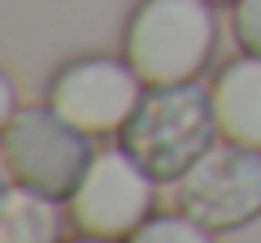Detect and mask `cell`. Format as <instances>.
I'll use <instances>...</instances> for the list:
<instances>
[{
	"label": "cell",
	"instance_id": "1",
	"mask_svg": "<svg viewBox=\"0 0 261 243\" xmlns=\"http://www.w3.org/2000/svg\"><path fill=\"white\" fill-rule=\"evenodd\" d=\"M214 92L200 83L148 87L140 109L118 131V143L140 161L157 183H178L205 152L218 148Z\"/></svg>",
	"mask_w": 261,
	"mask_h": 243
},
{
	"label": "cell",
	"instance_id": "2",
	"mask_svg": "<svg viewBox=\"0 0 261 243\" xmlns=\"http://www.w3.org/2000/svg\"><path fill=\"white\" fill-rule=\"evenodd\" d=\"M218 52L214 0H140L122 31V56L148 87L196 83Z\"/></svg>",
	"mask_w": 261,
	"mask_h": 243
},
{
	"label": "cell",
	"instance_id": "3",
	"mask_svg": "<svg viewBox=\"0 0 261 243\" xmlns=\"http://www.w3.org/2000/svg\"><path fill=\"white\" fill-rule=\"evenodd\" d=\"M0 157H5L9 183L53 200H70L74 187L83 183L96 148L92 135L79 131L74 122H65L53 104H27L5 122Z\"/></svg>",
	"mask_w": 261,
	"mask_h": 243
},
{
	"label": "cell",
	"instance_id": "4",
	"mask_svg": "<svg viewBox=\"0 0 261 243\" xmlns=\"http://www.w3.org/2000/svg\"><path fill=\"white\" fill-rule=\"evenodd\" d=\"M152 204H157V178L118 143L92 157L83 183L70 196V222L83 234L126 243L152 217Z\"/></svg>",
	"mask_w": 261,
	"mask_h": 243
},
{
	"label": "cell",
	"instance_id": "5",
	"mask_svg": "<svg viewBox=\"0 0 261 243\" xmlns=\"http://www.w3.org/2000/svg\"><path fill=\"white\" fill-rule=\"evenodd\" d=\"M144 78L126 56H79L48 83V104L87 135H118L144 100Z\"/></svg>",
	"mask_w": 261,
	"mask_h": 243
},
{
	"label": "cell",
	"instance_id": "6",
	"mask_svg": "<svg viewBox=\"0 0 261 243\" xmlns=\"http://www.w3.org/2000/svg\"><path fill=\"white\" fill-rule=\"evenodd\" d=\"M178 208L209 230H240L261 217V152L226 143L196 161L174 183Z\"/></svg>",
	"mask_w": 261,
	"mask_h": 243
},
{
	"label": "cell",
	"instance_id": "7",
	"mask_svg": "<svg viewBox=\"0 0 261 243\" xmlns=\"http://www.w3.org/2000/svg\"><path fill=\"white\" fill-rule=\"evenodd\" d=\"M214 113L226 143L261 152V56L244 52L226 61L214 78Z\"/></svg>",
	"mask_w": 261,
	"mask_h": 243
},
{
	"label": "cell",
	"instance_id": "8",
	"mask_svg": "<svg viewBox=\"0 0 261 243\" xmlns=\"http://www.w3.org/2000/svg\"><path fill=\"white\" fill-rule=\"evenodd\" d=\"M0 243H61L57 200L9 183L0 196Z\"/></svg>",
	"mask_w": 261,
	"mask_h": 243
},
{
	"label": "cell",
	"instance_id": "9",
	"mask_svg": "<svg viewBox=\"0 0 261 243\" xmlns=\"http://www.w3.org/2000/svg\"><path fill=\"white\" fill-rule=\"evenodd\" d=\"M126 243H214V230L178 208V213H152Z\"/></svg>",
	"mask_w": 261,
	"mask_h": 243
},
{
	"label": "cell",
	"instance_id": "10",
	"mask_svg": "<svg viewBox=\"0 0 261 243\" xmlns=\"http://www.w3.org/2000/svg\"><path fill=\"white\" fill-rule=\"evenodd\" d=\"M231 31H235V39H240L244 52L261 56V0H235Z\"/></svg>",
	"mask_w": 261,
	"mask_h": 243
},
{
	"label": "cell",
	"instance_id": "11",
	"mask_svg": "<svg viewBox=\"0 0 261 243\" xmlns=\"http://www.w3.org/2000/svg\"><path fill=\"white\" fill-rule=\"evenodd\" d=\"M61 243H113V239H96V234H74V239H61Z\"/></svg>",
	"mask_w": 261,
	"mask_h": 243
},
{
	"label": "cell",
	"instance_id": "12",
	"mask_svg": "<svg viewBox=\"0 0 261 243\" xmlns=\"http://www.w3.org/2000/svg\"><path fill=\"white\" fill-rule=\"evenodd\" d=\"M214 5H235V0H214Z\"/></svg>",
	"mask_w": 261,
	"mask_h": 243
}]
</instances>
